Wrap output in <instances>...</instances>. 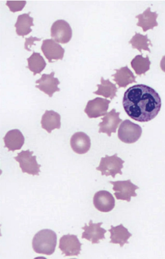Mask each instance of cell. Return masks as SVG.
<instances>
[{
	"label": "cell",
	"mask_w": 165,
	"mask_h": 259,
	"mask_svg": "<svg viewBox=\"0 0 165 259\" xmlns=\"http://www.w3.org/2000/svg\"><path fill=\"white\" fill-rule=\"evenodd\" d=\"M129 44L132 46L133 49H137L141 53H142V50L151 53L149 47V46H153L151 40L148 37V35H143L136 32L135 35L129 41Z\"/></svg>",
	"instance_id": "obj_25"
},
{
	"label": "cell",
	"mask_w": 165,
	"mask_h": 259,
	"mask_svg": "<svg viewBox=\"0 0 165 259\" xmlns=\"http://www.w3.org/2000/svg\"><path fill=\"white\" fill-rule=\"evenodd\" d=\"M51 36L57 42L67 44L72 37V28L65 20H58L52 25Z\"/></svg>",
	"instance_id": "obj_7"
},
{
	"label": "cell",
	"mask_w": 165,
	"mask_h": 259,
	"mask_svg": "<svg viewBox=\"0 0 165 259\" xmlns=\"http://www.w3.org/2000/svg\"><path fill=\"white\" fill-rule=\"evenodd\" d=\"M160 67L161 70L165 73V55L163 56L161 60Z\"/></svg>",
	"instance_id": "obj_28"
},
{
	"label": "cell",
	"mask_w": 165,
	"mask_h": 259,
	"mask_svg": "<svg viewBox=\"0 0 165 259\" xmlns=\"http://www.w3.org/2000/svg\"><path fill=\"white\" fill-rule=\"evenodd\" d=\"M26 1L11 2L7 3V6L10 8V11L13 13L22 11L26 5Z\"/></svg>",
	"instance_id": "obj_26"
},
{
	"label": "cell",
	"mask_w": 165,
	"mask_h": 259,
	"mask_svg": "<svg viewBox=\"0 0 165 259\" xmlns=\"http://www.w3.org/2000/svg\"><path fill=\"white\" fill-rule=\"evenodd\" d=\"M111 101L101 98H96L88 102L85 113L90 118H97L107 114Z\"/></svg>",
	"instance_id": "obj_9"
},
{
	"label": "cell",
	"mask_w": 165,
	"mask_h": 259,
	"mask_svg": "<svg viewBox=\"0 0 165 259\" xmlns=\"http://www.w3.org/2000/svg\"><path fill=\"white\" fill-rule=\"evenodd\" d=\"M42 127L51 134L55 128L59 129L61 127V116L54 111L47 110L41 119Z\"/></svg>",
	"instance_id": "obj_20"
},
{
	"label": "cell",
	"mask_w": 165,
	"mask_h": 259,
	"mask_svg": "<svg viewBox=\"0 0 165 259\" xmlns=\"http://www.w3.org/2000/svg\"><path fill=\"white\" fill-rule=\"evenodd\" d=\"M98 89L93 93L94 94L104 97L106 98L113 99L116 97L117 89L116 85L112 83L109 79L105 80L104 77L101 78V84L97 85Z\"/></svg>",
	"instance_id": "obj_22"
},
{
	"label": "cell",
	"mask_w": 165,
	"mask_h": 259,
	"mask_svg": "<svg viewBox=\"0 0 165 259\" xmlns=\"http://www.w3.org/2000/svg\"><path fill=\"white\" fill-rule=\"evenodd\" d=\"M54 72H52L50 74H44L40 78L35 81V83L38 84L35 85V88L48 95L50 98L53 97L55 93L60 91L58 88L60 81L57 78L54 77Z\"/></svg>",
	"instance_id": "obj_14"
},
{
	"label": "cell",
	"mask_w": 165,
	"mask_h": 259,
	"mask_svg": "<svg viewBox=\"0 0 165 259\" xmlns=\"http://www.w3.org/2000/svg\"><path fill=\"white\" fill-rule=\"evenodd\" d=\"M109 231L111 233L110 243L119 244L122 247L126 244H129V240L132 234L122 224L116 227L111 226Z\"/></svg>",
	"instance_id": "obj_18"
},
{
	"label": "cell",
	"mask_w": 165,
	"mask_h": 259,
	"mask_svg": "<svg viewBox=\"0 0 165 259\" xmlns=\"http://www.w3.org/2000/svg\"><path fill=\"white\" fill-rule=\"evenodd\" d=\"M81 245L76 235L69 234L61 237L59 248L65 256H78L80 253Z\"/></svg>",
	"instance_id": "obj_8"
},
{
	"label": "cell",
	"mask_w": 165,
	"mask_h": 259,
	"mask_svg": "<svg viewBox=\"0 0 165 259\" xmlns=\"http://www.w3.org/2000/svg\"><path fill=\"white\" fill-rule=\"evenodd\" d=\"M158 16L156 12H152L151 8H148L142 14L136 16L138 19L137 26L141 27L144 32L153 30L154 27L158 26L156 21Z\"/></svg>",
	"instance_id": "obj_17"
},
{
	"label": "cell",
	"mask_w": 165,
	"mask_h": 259,
	"mask_svg": "<svg viewBox=\"0 0 165 259\" xmlns=\"http://www.w3.org/2000/svg\"><path fill=\"white\" fill-rule=\"evenodd\" d=\"M70 145L74 152L79 155L87 153L91 147L90 138L85 133L78 132L71 138Z\"/></svg>",
	"instance_id": "obj_15"
},
{
	"label": "cell",
	"mask_w": 165,
	"mask_h": 259,
	"mask_svg": "<svg viewBox=\"0 0 165 259\" xmlns=\"http://www.w3.org/2000/svg\"><path fill=\"white\" fill-rule=\"evenodd\" d=\"M119 112H116L115 109H112L107 113L102 121L99 124L100 127L99 133L106 134L109 137L112 133H116L117 128L122 120L119 118Z\"/></svg>",
	"instance_id": "obj_12"
},
{
	"label": "cell",
	"mask_w": 165,
	"mask_h": 259,
	"mask_svg": "<svg viewBox=\"0 0 165 259\" xmlns=\"http://www.w3.org/2000/svg\"><path fill=\"white\" fill-rule=\"evenodd\" d=\"M151 64L148 55L146 58H144L142 55H137L131 62L132 67L136 74L139 76L145 74L150 70Z\"/></svg>",
	"instance_id": "obj_24"
},
{
	"label": "cell",
	"mask_w": 165,
	"mask_h": 259,
	"mask_svg": "<svg viewBox=\"0 0 165 259\" xmlns=\"http://www.w3.org/2000/svg\"><path fill=\"white\" fill-rule=\"evenodd\" d=\"M33 153L30 152V150H23L14 158L19 163V166L24 174L26 172L33 176H38L41 165L37 163L36 157L32 156Z\"/></svg>",
	"instance_id": "obj_5"
},
{
	"label": "cell",
	"mask_w": 165,
	"mask_h": 259,
	"mask_svg": "<svg viewBox=\"0 0 165 259\" xmlns=\"http://www.w3.org/2000/svg\"><path fill=\"white\" fill-rule=\"evenodd\" d=\"M113 185L114 196L117 200L127 201L130 202L132 197H136V190L139 188L133 184L130 180L125 181L110 182Z\"/></svg>",
	"instance_id": "obj_6"
},
{
	"label": "cell",
	"mask_w": 165,
	"mask_h": 259,
	"mask_svg": "<svg viewBox=\"0 0 165 259\" xmlns=\"http://www.w3.org/2000/svg\"><path fill=\"white\" fill-rule=\"evenodd\" d=\"M122 105L130 118L138 122H146L153 120L158 114L161 101L153 89L146 84H139L126 92Z\"/></svg>",
	"instance_id": "obj_1"
},
{
	"label": "cell",
	"mask_w": 165,
	"mask_h": 259,
	"mask_svg": "<svg viewBox=\"0 0 165 259\" xmlns=\"http://www.w3.org/2000/svg\"><path fill=\"white\" fill-rule=\"evenodd\" d=\"M125 161L117 157V154L112 156L106 155L105 158H102L98 167L96 169L101 172L102 176H111L113 179L119 174L122 175L121 169Z\"/></svg>",
	"instance_id": "obj_3"
},
{
	"label": "cell",
	"mask_w": 165,
	"mask_h": 259,
	"mask_svg": "<svg viewBox=\"0 0 165 259\" xmlns=\"http://www.w3.org/2000/svg\"><path fill=\"white\" fill-rule=\"evenodd\" d=\"M102 223L94 224L90 221L89 226L87 224L81 229L85 230L82 233L81 239H86L92 242V244H99L100 240L105 239V233L107 230L101 227Z\"/></svg>",
	"instance_id": "obj_10"
},
{
	"label": "cell",
	"mask_w": 165,
	"mask_h": 259,
	"mask_svg": "<svg viewBox=\"0 0 165 259\" xmlns=\"http://www.w3.org/2000/svg\"><path fill=\"white\" fill-rule=\"evenodd\" d=\"M30 12L18 16L15 27L18 36L24 37L32 32L31 27L34 26L33 18L30 16Z\"/></svg>",
	"instance_id": "obj_21"
},
{
	"label": "cell",
	"mask_w": 165,
	"mask_h": 259,
	"mask_svg": "<svg viewBox=\"0 0 165 259\" xmlns=\"http://www.w3.org/2000/svg\"><path fill=\"white\" fill-rule=\"evenodd\" d=\"M41 40V38H37V37H33L32 36H30L29 38H26V42H25V50L28 51H31V50H30L29 49V46L31 47L32 46H35V44H34V41H35V40H37V41H39Z\"/></svg>",
	"instance_id": "obj_27"
},
{
	"label": "cell",
	"mask_w": 165,
	"mask_h": 259,
	"mask_svg": "<svg viewBox=\"0 0 165 259\" xmlns=\"http://www.w3.org/2000/svg\"><path fill=\"white\" fill-rule=\"evenodd\" d=\"M116 73L112 75L113 80L120 88H126L128 85L135 82L136 77L128 66L122 67L119 69H115Z\"/></svg>",
	"instance_id": "obj_19"
},
{
	"label": "cell",
	"mask_w": 165,
	"mask_h": 259,
	"mask_svg": "<svg viewBox=\"0 0 165 259\" xmlns=\"http://www.w3.org/2000/svg\"><path fill=\"white\" fill-rule=\"evenodd\" d=\"M41 50L50 63L63 60L65 52V49L53 39L44 40Z\"/></svg>",
	"instance_id": "obj_13"
},
{
	"label": "cell",
	"mask_w": 165,
	"mask_h": 259,
	"mask_svg": "<svg viewBox=\"0 0 165 259\" xmlns=\"http://www.w3.org/2000/svg\"><path fill=\"white\" fill-rule=\"evenodd\" d=\"M93 203L98 210L102 212H108L114 208L115 201L110 192L106 190H101L95 194Z\"/></svg>",
	"instance_id": "obj_11"
},
{
	"label": "cell",
	"mask_w": 165,
	"mask_h": 259,
	"mask_svg": "<svg viewBox=\"0 0 165 259\" xmlns=\"http://www.w3.org/2000/svg\"><path fill=\"white\" fill-rule=\"evenodd\" d=\"M5 147L8 148L9 152H14L15 150L21 149L25 143V138L18 129L9 131L4 138Z\"/></svg>",
	"instance_id": "obj_16"
},
{
	"label": "cell",
	"mask_w": 165,
	"mask_h": 259,
	"mask_svg": "<svg viewBox=\"0 0 165 259\" xmlns=\"http://www.w3.org/2000/svg\"><path fill=\"white\" fill-rule=\"evenodd\" d=\"M142 133L141 127L131 120L123 121L118 131V138L122 142L133 144L138 141Z\"/></svg>",
	"instance_id": "obj_4"
},
{
	"label": "cell",
	"mask_w": 165,
	"mask_h": 259,
	"mask_svg": "<svg viewBox=\"0 0 165 259\" xmlns=\"http://www.w3.org/2000/svg\"><path fill=\"white\" fill-rule=\"evenodd\" d=\"M57 234L50 229L39 231L32 240L33 250L38 254L50 255L55 252L57 245Z\"/></svg>",
	"instance_id": "obj_2"
},
{
	"label": "cell",
	"mask_w": 165,
	"mask_h": 259,
	"mask_svg": "<svg viewBox=\"0 0 165 259\" xmlns=\"http://www.w3.org/2000/svg\"><path fill=\"white\" fill-rule=\"evenodd\" d=\"M27 61L28 66L27 68L33 73L34 76L42 72L47 66V63L44 57L39 53L34 52L27 59Z\"/></svg>",
	"instance_id": "obj_23"
}]
</instances>
